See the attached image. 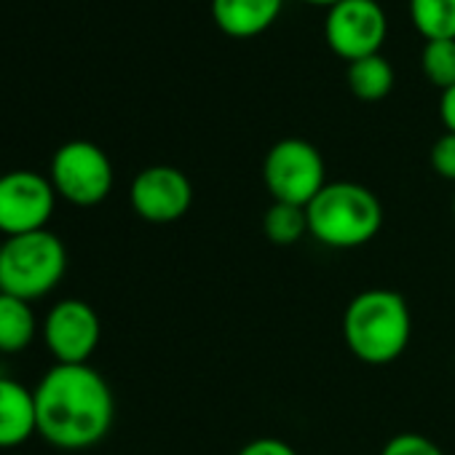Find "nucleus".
Here are the masks:
<instances>
[{
	"mask_svg": "<svg viewBox=\"0 0 455 455\" xmlns=\"http://www.w3.org/2000/svg\"><path fill=\"white\" fill-rule=\"evenodd\" d=\"M38 434L60 450L100 444L116 418L110 383L92 364H54L33 388Z\"/></svg>",
	"mask_w": 455,
	"mask_h": 455,
	"instance_id": "f257e3e1",
	"label": "nucleus"
},
{
	"mask_svg": "<svg viewBox=\"0 0 455 455\" xmlns=\"http://www.w3.org/2000/svg\"><path fill=\"white\" fill-rule=\"evenodd\" d=\"M343 338L351 354L364 364H391L412 338V314L394 290H364L343 314Z\"/></svg>",
	"mask_w": 455,
	"mask_h": 455,
	"instance_id": "f03ea898",
	"label": "nucleus"
},
{
	"mask_svg": "<svg viewBox=\"0 0 455 455\" xmlns=\"http://www.w3.org/2000/svg\"><path fill=\"white\" fill-rule=\"evenodd\" d=\"M308 236L330 250H356L370 244L383 228L378 196L359 182H327L306 206Z\"/></svg>",
	"mask_w": 455,
	"mask_h": 455,
	"instance_id": "7ed1b4c3",
	"label": "nucleus"
},
{
	"mask_svg": "<svg viewBox=\"0 0 455 455\" xmlns=\"http://www.w3.org/2000/svg\"><path fill=\"white\" fill-rule=\"evenodd\" d=\"M68 271V250L52 231H36L4 242L0 292L36 303L60 287Z\"/></svg>",
	"mask_w": 455,
	"mask_h": 455,
	"instance_id": "20e7f679",
	"label": "nucleus"
},
{
	"mask_svg": "<svg viewBox=\"0 0 455 455\" xmlns=\"http://www.w3.org/2000/svg\"><path fill=\"white\" fill-rule=\"evenodd\" d=\"M263 182L274 201L308 206L327 185V166L316 145L300 137H287L266 153Z\"/></svg>",
	"mask_w": 455,
	"mask_h": 455,
	"instance_id": "39448f33",
	"label": "nucleus"
},
{
	"mask_svg": "<svg viewBox=\"0 0 455 455\" xmlns=\"http://www.w3.org/2000/svg\"><path fill=\"white\" fill-rule=\"evenodd\" d=\"M49 180L60 198L73 206H97L113 190V164L108 153L89 140H70L52 156Z\"/></svg>",
	"mask_w": 455,
	"mask_h": 455,
	"instance_id": "423d86ee",
	"label": "nucleus"
},
{
	"mask_svg": "<svg viewBox=\"0 0 455 455\" xmlns=\"http://www.w3.org/2000/svg\"><path fill=\"white\" fill-rule=\"evenodd\" d=\"M57 190L49 177L14 169L0 174V234L6 239L46 231L57 209Z\"/></svg>",
	"mask_w": 455,
	"mask_h": 455,
	"instance_id": "0eeeda50",
	"label": "nucleus"
},
{
	"mask_svg": "<svg viewBox=\"0 0 455 455\" xmlns=\"http://www.w3.org/2000/svg\"><path fill=\"white\" fill-rule=\"evenodd\" d=\"M388 36V17L378 0H340L324 17V41L343 62L380 54Z\"/></svg>",
	"mask_w": 455,
	"mask_h": 455,
	"instance_id": "6e6552de",
	"label": "nucleus"
},
{
	"mask_svg": "<svg viewBox=\"0 0 455 455\" xmlns=\"http://www.w3.org/2000/svg\"><path fill=\"white\" fill-rule=\"evenodd\" d=\"M41 335L57 364H89L102 338L100 314L86 300L65 298L49 308Z\"/></svg>",
	"mask_w": 455,
	"mask_h": 455,
	"instance_id": "1a4fd4ad",
	"label": "nucleus"
},
{
	"mask_svg": "<svg viewBox=\"0 0 455 455\" xmlns=\"http://www.w3.org/2000/svg\"><path fill=\"white\" fill-rule=\"evenodd\" d=\"M129 204L145 222L169 225L188 214L193 206V185L185 172L156 164L142 169L129 188Z\"/></svg>",
	"mask_w": 455,
	"mask_h": 455,
	"instance_id": "9d476101",
	"label": "nucleus"
},
{
	"mask_svg": "<svg viewBox=\"0 0 455 455\" xmlns=\"http://www.w3.org/2000/svg\"><path fill=\"white\" fill-rule=\"evenodd\" d=\"M282 9L284 0H212V20L228 38L250 41L268 33Z\"/></svg>",
	"mask_w": 455,
	"mask_h": 455,
	"instance_id": "9b49d317",
	"label": "nucleus"
},
{
	"mask_svg": "<svg viewBox=\"0 0 455 455\" xmlns=\"http://www.w3.org/2000/svg\"><path fill=\"white\" fill-rule=\"evenodd\" d=\"M38 434L36 391L25 383L0 375V450L25 444Z\"/></svg>",
	"mask_w": 455,
	"mask_h": 455,
	"instance_id": "f8f14e48",
	"label": "nucleus"
},
{
	"mask_svg": "<svg viewBox=\"0 0 455 455\" xmlns=\"http://www.w3.org/2000/svg\"><path fill=\"white\" fill-rule=\"evenodd\" d=\"M41 324L33 303L0 292V354H22L33 346Z\"/></svg>",
	"mask_w": 455,
	"mask_h": 455,
	"instance_id": "ddd939ff",
	"label": "nucleus"
},
{
	"mask_svg": "<svg viewBox=\"0 0 455 455\" xmlns=\"http://www.w3.org/2000/svg\"><path fill=\"white\" fill-rule=\"evenodd\" d=\"M346 84L351 94L362 102H380L394 89V68L386 57H364L348 65Z\"/></svg>",
	"mask_w": 455,
	"mask_h": 455,
	"instance_id": "4468645a",
	"label": "nucleus"
},
{
	"mask_svg": "<svg viewBox=\"0 0 455 455\" xmlns=\"http://www.w3.org/2000/svg\"><path fill=\"white\" fill-rule=\"evenodd\" d=\"M407 9L423 41H455V0H410Z\"/></svg>",
	"mask_w": 455,
	"mask_h": 455,
	"instance_id": "2eb2a0df",
	"label": "nucleus"
},
{
	"mask_svg": "<svg viewBox=\"0 0 455 455\" xmlns=\"http://www.w3.org/2000/svg\"><path fill=\"white\" fill-rule=\"evenodd\" d=\"M263 234L276 247H292L303 236H308V214L306 206L274 201L263 217Z\"/></svg>",
	"mask_w": 455,
	"mask_h": 455,
	"instance_id": "dca6fc26",
	"label": "nucleus"
},
{
	"mask_svg": "<svg viewBox=\"0 0 455 455\" xmlns=\"http://www.w3.org/2000/svg\"><path fill=\"white\" fill-rule=\"evenodd\" d=\"M420 70L436 89L455 86V41H426L420 52Z\"/></svg>",
	"mask_w": 455,
	"mask_h": 455,
	"instance_id": "f3484780",
	"label": "nucleus"
},
{
	"mask_svg": "<svg viewBox=\"0 0 455 455\" xmlns=\"http://www.w3.org/2000/svg\"><path fill=\"white\" fill-rule=\"evenodd\" d=\"M380 455H444V452L428 436H423L418 431H402V434H394L383 444Z\"/></svg>",
	"mask_w": 455,
	"mask_h": 455,
	"instance_id": "a211bd4d",
	"label": "nucleus"
},
{
	"mask_svg": "<svg viewBox=\"0 0 455 455\" xmlns=\"http://www.w3.org/2000/svg\"><path fill=\"white\" fill-rule=\"evenodd\" d=\"M428 161H431V169H434L442 180L455 182V134L444 132V134L431 145Z\"/></svg>",
	"mask_w": 455,
	"mask_h": 455,
	"instance_id": "6ab92c4d",
	"label": "nucleus"
},
{
	"mask_svg": "<svg viewBox=\"0 0 455 455\" xmlns=\"http://www.w3.org/2000/svg\"><path fill=\"white\" fill-rule=\"evenodd\" d=\"M236 455H298L292 444H287L279 436H260L247 442Z\"/></svg>",
	"mask_w": 455,
	"mask_h": 455,
	"instance_id": "aec40b11",
	"label": "nucleus"
},
{
	"mask_svg": "<svg viewBox=\"0 0 455 455\" xmlns=\"http://www.w3.org/2000/svg\"><path fill=\"white\" fill-rule=\"evenodd\" d=\"M439 118H442L444 132L455 134V86L442 92V97H439Z\"/></svg>",
	"mask_w": 455,
	"mask_h": 455,
	"instance_id": "412c9836",
	"label": "nucleus"
},
{
	"mask_svg": "<svg viewBox=\"0 0 455 455\" xmlns=\"http://www.w3.org/2000/svg\"><path fill=\"white\" fill-rule=\"evenodd\" d=\"M300 4H306V6H322V9H332L335 4H340V0H300Z\"/></svg>",
	"mask_w": 455,
	"mask_h": 455,
	"instance_id": "4be33fe9",
	"label": "nucleus"
},
{
	"mask_svg": "<svg viewBox=\"0 0 455 455\" xmlns=\"http://www.w3.org/2000/svg\"><path fill=\"white\" fill-rule=\"evenodd\" d=\"M0 258H4V242H0Z\"/></svg>",
	"mask_w": 455,
	"mask_h": 455,
	"instance_id": "5701e85b",
	"label": "nucleus"
},
{
	"mask_svg": "<svg viewBox=\"0 0 455 455\" xmlns=\"http://www.w3.org/2000/svg\"><path fill=\"white\" fill-rule=\"evenodd\" d=\"M452 220H455V198H452Z\"/></svg>",
	"mask_w": 455,
	"mask_h": 455,
	"instance_id": "b1692460",
	"label": "nucleus"
}]
</instances>
